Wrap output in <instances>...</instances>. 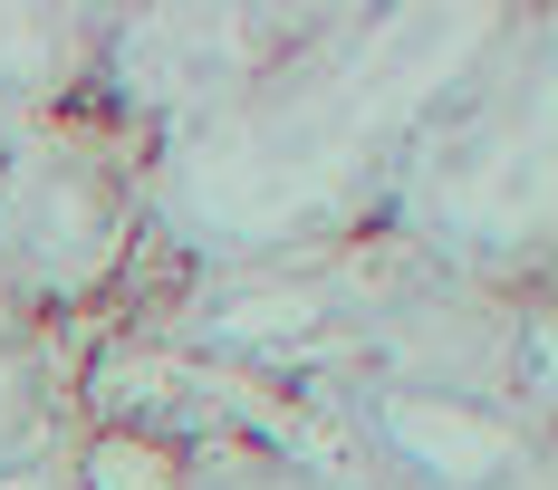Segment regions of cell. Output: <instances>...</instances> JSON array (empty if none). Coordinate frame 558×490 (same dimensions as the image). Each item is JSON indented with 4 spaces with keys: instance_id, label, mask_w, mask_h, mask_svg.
Returning <instances> with one entry per match:
<instances>
[{
    "instance_id": "1",
    "label": "cell",
    "mask_w": 558,
    "mask_h": 490,
    "mask_svg": "<svg viewBox=\"0 0 558 490\" xmlns=\"http://www.w3.org/2000/svg\"><path fill=\"white\" fill-rule=\"evenodd\" d=\"M530 10H308L289 49L135 155L145 241L193 279L299 270L376 241L404 145L520 39Z\"/></svg>"
},
{
    "instance_id": "2",
    "label": "cell",
    "mask_w": 558,
    "mask_h": 490,
    "mask_svg": "<svg viewBox=\"0 0 558 490\" xmlns=\"http://www.w3.org/2000/svg\"><path fill=\"white\" fill-rule=\"evenodd\" d=\"M549 58H558V29L549 10H530L520 39L404 145L376 241H395L414 270L452 279V289H492V298L549 289V241H558Z\"/></svg>"
},
{
    "instance_id": "3",
    "label": "cell",
    "mask_w": 558,
    "mask_h": 490,
    "mask_svg": "<svg viewBox=\"0 0 558 490\" xmlns=\"http://www.w3.org/2000/svg\"><path fill=\"white\" fill-rule=\"evenodd\" d=\"M145 250L135 145L107 115H49L0 135V289L49 336V318L97 308Z\"/></svg>"
},
{
    "instance_id": "4",
    "label": "cell",
    "mask_w": 558,
    "mask_h": 490,
    "mask_svg": "<svg viewBox=\"0 0 558 490\" xmlns=\"http://www.w3.org/2000/svg\"><path fill=\"white\" fill-rule=\"evenodd\" d=\"M299 20L308 10H107L87 115H107L116 135L145 155L183 115L231 97L260 58H279Z\"/></svg>"
},
{
    "instance_id": "5",
    "label": "cell",
    "mask_w": 558,
    "mask_h": 490,
    "mask_svg": "<svg viewBox=\"0 0 558 490\" xmlns=\"http://www.w3.org/2000/svg\"><path fill=\"white\" fill-rule=\"evenodd\" d=\"M97 29H107V10H0V135L87 107Z\"/></svg>"
},
{
    "instance_id": "6",
    "label": "cell",
    "mask_w": 558,
    "mask_h": 490,
    "mask_svg": "<svg viewBox=\"0 0 558 490\" xmlns=\"http://www.w3.org/2000/svg\"><path fill=\"white\" fill-rule=\"evenodd\" d=\"M173 471L155 490H356L328 433H213L165 442Z\"/></svg>"
},
{
    "instance_id": "7",
    "label": "cell",
    "mask_w": 558,
    "mask_h": 490,
    "mask_svg": "<svg viewBox=\"0 0 558 490\" xmlns=\"http://www.w3.org/2000/svg\"><path fill=\"white\" fill-rule=\"evenodd\" d=\"M58 452V366L49 336L20 318V298L0 289V481L39 471Z\"/></svg>"
},
{
    "instance_id": "8",
    "label": "cell",
    "mask_w": 558,
    "mask_h": 490,
    "mask_svg": "<svg viewBox=\"0 0 558 490\" xmlns=\"http://www.w3.org/2000/svg\"><path fill=\"white\" fill-rule=\"evenodd\" d=\"M49 490H77V481H49Z\"/></svg>"
}]
</instances>
